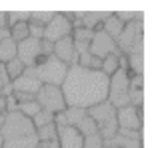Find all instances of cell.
Segmentation results:
<instances>
[{
  "mask_svg": "<svg viewBox=\"0 0 154 148\" xmlns=\"http://www.w3.org/2000/svg\"><path fill=\"white\" fill-rule=\"evenodd\" d=\"M108 81L100 70L84 69L76 65L69 67L61 84V91L67 107L88 109L107 100Z\"/></svg>",
  "mask_w": 154,
  "mask_h": 148,
  "instance_id": "obj_1",
  "label": "cell"
},
{
  "mask_svg": "<svg viewBox=\"0 0 154 148\" xmlns=\"http://www.w3.org/2000/svg\"><path fill=\"white\" fill-rule=\"evenodd\" d=\"M0 134L4 138L2 148H36L38 143L31 119L18 111L4 116Z\"/></svg>",
  "mask_w": 154,
  "mask_h": 148,
  "instance_id": "obj_2",
  "label": "cell"
},
{
  "mask_svg": "<svg viewBox=\"0 0 154 148\" xmlns=\"http://www.w3.org/2000/svg\"><path fill=\"white\" fill-rule=\"evenodd\" d=\"M87 112L94 120L97 134L103 141H108L117 135V108H114L107 100L88 108Z\"/></svg>",
  "mask_w": 154,
  "mask_h": 148,
  "instance_id": "obj_3",
  "label": "cell"
},
{
  "mask_svg": "<svg viewBox=\"0 0 154 148\" xmlns=\"http://www.w3.org/2000/svg\"><path fill=\"white\" fill-rule=\"evenodd\" d=\"M143 29L142 19L130 22L124 25L123 31L116 40L117 47L122 54H142L143 51Z\"/></svg>",
  "mask_w": 154,
  "mask_h": 148,
  "instance_id": "obj_4",
  "label": "cell"
},
{
  "mask_svg": "<svg viewBox=\"0 0 154 148\" xmlns=\"http://www.w3.org/2000/svg\"><path fill=\"white\" fill-rule=\"evenodd\" d=\"M129 90H130V77L128 75V71H123L119 69L109 77L107 101L117 109L128 106L130 105Z\"/></svg>",
  "mask_w": 154,
  "mask_h": 148,
  "instance_id": "obj_5",
  "label": "cell"
},
{
  "mask_svg": "<svg viewBox=\"0 0 154 148\" xmlns=\"http://www.w3.org/2000/svg\"><path fill=\"white\" fill-rule=\"evenodd\" d=\"M69 67H70L69 65L60 61L55 57L51 55L45 64H42L41 66L34 67V71H35L37 79L42 84L61 87V84L67 75Z\"/></svg>",
  "mask_w": 154,
  "mask_h": 148,
  "instance_id": "obj_6",
  "label": "cell"
},
{
  "mask_svg": "<svg viewBox=\"0 0 154 148\" xmlns=\"http://www.w3.org/2000/svg\"><path fill=\"white\" fill-rule=\"evenodd\" d=\"M35 100L37 101V103L41 106L42 109L48 111L53 114L63 112L67 107L61 88L55 85L42 84V87L35 95Z\"/></svg>",
  "mask_w": 154,
  "mask_h": 148,
  "instance_id": "obj_7",
  "label": "cell"
},
{
  "mask_svg": "<svg viewBox=\"0 0 154 148\" xmlns=\"http://www.w3.org/2000/svg\"><path fill=\"white\" fill-rule=\"evenodd\" d=\"M72 30V23L69 19H66L63 12H55L53 18L48 22V24L45 25L43 39L54 43L66 36H71Z\"/></svg>",
  "mask_w": 154,
  "mask_h": 148,
  "instance_id": "obj_8",
  "label": "cell"
},
{
  "mask_svg": "<svg viewBox=\"0 0 154 148\" xmlns=\"http://www.w3.org/2000/svg\"><path fill=\"white\" fill-rule=\"evenodd\" d=\"M118 129L141 131L142 128V107L128 105L117 109Z\"/></svg>",
  "mask_w": 154,
  "mask_h": 148,
  "instance_id": "obj_9",
  "label": "cell"
},
{
  "mask_svg": "<svg viewBox=\"0 0 154 148\" xmlns=\"http://www.w3.org/2000/svg\"><path fill=\"white\" fill-rule=\"evenodd\" d=\"M89 53H91L93 55L103 59L105 57L113 54V53H120L116 41L107 35L103 30L94 32V36L89 43Z\"/></svg>",
  "mask_w": 154,
  "mask_h": 148,
  "instance_id": "obj_10",
  "label": "cell"
},
{
  "mask_svg": "<svg viewBox=\"0 0 154 148\" xmlns=\"http://www.w3.org/2000/svg\"><path fill=\"white\" fill-rule=\"evenodd\" d=\"M12 88L14 91L19 93H25L30 95H36V93L40 90L42 87V83L37 79L34 66L32 67H25L24 72L13 82H11Z\"/></svg>",
  "mask_w": 154,
  "mask_h": 148,
  "instance_id": "obj_11",
  "label": "cell"
},
{
  "mask_svg": "<svg viewBox=\"0 0 154 148\" xmlns=\"http://www.w3.org/2000/svg\"><path fill=\"white\" fill-rule=\"evenodd\" d=\"M52 55L55 57L57 59H59L60 61L65 63L69 66L76 65L77 64V59H78V54L75 51L72 37L71 36H66V37L54 42L53 54Z\"/></svg>",
  "mask_w": 154,
  "mask_h": 148,
  "instance_id": "obj_12",
  "label": "cell"
},
{
  "mask_svg": "<svg viewBox=\"0 0 154 148\" xmlns=\"http://www.w3.org/2000/svg\"><path fill=\"white\" fill-rule=\"evenodd\" d=\"M41 53L40 40L28 37L17 43V58L26 66L32 67L35 58Z\"/></svg>",
  "mask_w": 154,
  "mask_h": 148,
  "instance_id": "obj_13",
  "label": "cell"
},
{
  "mask_svg": "<svg viewBox=\"0 0 154 148\" xmlns=\"http://www.w3.org/2000/svg\"><path fill=\"white\" fill-rule=\"evenodd\" d=\"M58 142L60 148H83L84 136L73 126H57Z\"/></svg>",
  "mask_w": 154,
  "mask_h": 148,
  "instance_id": "obj_14",
  "label": "cell"
},
{
  "mask_svg": "<svg viewBox=\"0 0 154 148\" xmlns=\"http://www.w3.org/2000/svg\"><path fill=\"white\" fill-rule=\"evenodd\" d=\"M93 36H94V31L88 28H84V26L73 28L71 37L73 40V46L77 54H81L89 49V43Z\"/></svg>",
  "mask_w": 154,
  "mask_h": 148,
  "instance_id": "obj_15",
  "label": "cell"
},
{
  "mask_svg": "<svg viewBox=\"0 0 154 148\" xmlns=\"http://www.w3.org/2000/svg\"><path fill=\"white\" fill-rule=\"evenodd\" d=\"M17 57V42L11 37H6L0 42V63L6 64L7 61Z\"/></svg>",
  "mask_w": 154,
  "mask_h": 148,
  "instance_id": "obj_16",
  "label": "cell"
},
{
  "mask_svg": "<svg viewBox=\"0 0 154 148\" xmlns=\"http://www.w3.org/2000/svg\"><path fill=\"white\" fill-rule=\"evenodd\" d=\"M103 144L109 148H142V141L126 138L119 134L108 141H103Z\"/></svg>",
  "mask_w": 154,
  "mask_h": 148,
  "instance_id": "obj_17",
  "label": "cell"
},
{
  "mask_svg": "<svg viewBox=\"0 0 154 148\" xmlns=\"http://www.w3.org/2000/svg\"><path fill=\"white\" fill-rule=\"evenodd\" d=\"M124 25L125 24H123L114 13H111L107 17V19L103 22V31L116 41L120 35V32L123 31Z\"/></svg>",
  "mask_w": 154,
  "mask_h": 148,
  "instance_id": "obj_18",
  "label": "cell"
},
{
  "mask_svg": "<svg viewBox=\"0 0 154 148\" xmlns=\"http://www.w3.org/2000/svg\"><path fill=\"white\" fill-rule=\"evenodd\" d=\"M111 13L112 12H85L83 19L81 20V24L82 26L93 30L97 24L103 23Z\"/></svg>",
  "mask_w": 154,
  "mask_h": 148,
  "instance_id": "obj_19",
  "label": "cell"
},
{
  "mask_svg": "<svg viewBox=\"0 0 154 148\" xmlns=\"http://www.w3.org/2000/svg\"><path fill=\"white\" fill-rule=\"evenodd\" d=\"M122 53H113L102 59V65H101V72L105 73L107 77H111L114 72L119 70V61L118 58Z\"/></svg>",
  "mask_w": 154,
  "mask_h": 148,
  "instance_id": "obj_20",
  "label": "cell"
},
{
  "mask_svg": "<svg viewBox=\"0 0 154 148\" xmlns=\"http://www.w3.org/2000/svg\"><path fill=\"white\" fill-rule=\"evenodd\" d=\"M4 65H5V70H6V73H7V76H8L10 82H13L14 79H17V78L24 72V70H25V67H26L17 57H16L14 59L7 61V63L4 64Z\"/></svg>",
  "mask_w": 154,
  "mask_h": 148,
  "instance_id": "obj_21",
  "label": "cell"
},
{
  "mask_svg": "<svg viewBox=\"0 0 154 148\" xmlns=\"http://www.w3.org/2000/svg\"><path fill=\"white\" fill-rule=\"evenodd\" d=\"M8 32H10V37L18 43L29 37V24L28 22L17 23L11 28H8Z\"/></svg>",
  "mask_w": 154,
  "mask_h": 148,
  "instance_id": "obj_22",
  "label": "cell"
},
{
  "mask_svg": "<svg viewBox=\"0 0 154 148\" xmlns=\"http://www.w3.org/2000/svg\"><path fill=\"white\" fill-rule=\"evenodd\" d=\"M36 137H37L38 142L57 140V137H58L57 125L54 123H51V124H47L40 129H36Z\"/></svg>",
  "mask_w": 154,
  "mask_h": 148,
  "instance_id": "obj_23",
  "label": "cell"
},
{
  "mask_svg": "<svg viewBox=\"0 0 154 148\" xmlns=\"http://www.w3.org/2000/svg\"><path fill=\"white\" fill-rule=\"evenodd\" d=\"M76 129L84 136V137H88V136H93L95 134H97V129H96V125L94 123V120L90 118V116L88 114L87 112V116L77 124Z\"/></svg>",
  "mask_w": 154,
  "mask_h": 148,
  "instance_id": "obj_24",
  "label": "cell"
},
{
  "mask_svg": "<svg viewBox=\"0 0 154 148\" xmlns=\"http://www.w3.org/2000/svg\"><path fill=\"white\" fill-rule=\"evenodd\" d=\"M41 106L37 103L36 100H31V101H25V102H20L18 103V112L22 113L23 116L28 117L29 119H31L35 114H37L41 111Z\"/></svg>",
  "mask_w": 154,
  "mask_h": 148,
  "instance_id": "obj_25",
  "label": "cell"
},
{
  "mask_svg": "<svg viewBox=\"0 0 154 148\" xmlns=\"http://www.w3.org/2000/svg\"><path fill=\"white\" fill-rule=\"evenodd\" d=\"M31 122L35 126V129H40L47 124H51V123H54V114L48 112V111H45V109H41L37 114H35L32 118H31Z\"/></svg>",
  "mask_w": 154,
  "mask_h": 148,
  "instance_id": "obj_26",
  "label": "cell"
},
{
  "mask_svg": "<svg viewBox=\"0 0 154 148\" xmlns=\"http://www.w3.org/2000/svg\"><path fill=\"white\" fill-rule=\"evenodd\" d=\"M129 72L132 75H142L143 71V55L142 54H129L128 55Z\"/></svg>",
  "mask_w": 154,
  "mask_h": 148,
  "instance_id": "obj_27",
  "label": "cell"
},
{
  "mask_svg": "<svg viewBox=\"0 0 154 148\" xmlns=\"http://www.w3.org/2000/svg\"><path fill=\"white\" fill-rule=\"evenodd\" d=\"M54 13H55V12H42V11H38V12H30L29 22L45 26V25H47L48 22L53 18Z\"/></svg>",
  "mask_w": 154,
  "mask_h": 148,
  "instance_id": "obj_28",
  "label": "cell"
},
{
  "mask_svg": "<svg viewBox=\"0 0 154 148\" xmlns=\"http://www.w3.org/2000/svg\"><path fill=\"white\" fill-rule=\"evenodd\" d=\"M29 18H30V12H13V11L7 12L8 28L20 22H29Z\"/></svg>",
  "mask_w": 154,
  "mask_h": 148,
  "instance_id": "obj_29",
  "label": "cell"
},
{
  "mask_svg": "<svg viewBox=\"0 0 154 148\" xmlns=\"http://www.w3.org/2000/svg\"><path fill=\"white\" fill-rule=\"evenodd\" d=\"M129 99H130V105H132L134 107H142V103H143V89L130 88Z\"/></svg>",
  "mask_w": 154,
  "mask_h": 148,
  "instance_id": "obj_30",
  "label": "cell"
},
{
  "mask_svg": "<svg viewBox=\"0 0 154 148\" xmlns=\"http://www.w3.org/2000/svg\"><path fill=\"white\" fill-rule=\"evenodd\" d=\"M83 148H103V140L100 137L99 134L84 137Z\"/></svg>",
  "mask_w": 154,
  "mask_h": 148,
  "instance_id": "obj_31",
  "label": "cell"
},
{
  "mask_svg": "<svg viewBox=\"0 0 154 148\" xmlns=\"http://www.w3.org/2000/svg\"><path fill=\"white\" fill-rule=\"evenodd\" d=\"M114 14L118 17V19L123 23V24H128L130 22L137 20V19H142L141 12H114Z\"/></svg>",
  "mask_w": 154,
  "mask_h": 148,
  "instance_id": "obj_32",
  "label": "cell"
},
{
  "mask_svg": "<svg viewBox=\"0 0 154 148\" xmlns=\"http://www.w3.org/2000/svg\"><path fill=\"white\" fill-rule=\"evenodd\" d=\"M29 24V37L35 39V40H42L43 39V31H45V26L28 22Z\"/></svg>",
  "mask_w": 154,
  "mask_h": 148,
  "instance_id": "obj_33",
  "label": "cell"
},
{
  "mask_svg": "<svg viewBox=\"0 0 154 148\" xmlns=\"http://www.w3.org/2000/svg\"><path fill=\"white\" fill-rule=\"evenodd\" d=\"M119 135L126 137V138H131V140H137L141 141L142 136H141V131H136V130H125V129H118Z\"/></svg>",
  "mask_w": 154,
  "mask_h": 148,
  "instance_id": "obj_34",
  "label": "cell"
},
{
  "mask_svg": "<svg viewBox=\"0 0 154 148\" xmlns=\"http://www.w3.org/2000/svg\"><path fill=\"white\" fill-rule=\"evenodd\" d=\"M53 46L54 43L51 42V41H47L45 39L40 40V48H41V53L45 54V55H48L51 57L53 54Z\"/></svg>",
  "mask_w": 154,
  "mask_h": 148,
  "instance_id": "obj_35",
  "label": "cell"
},
{
  "mask_svg": "<svg viewBox=\"0 0 154 148\" xmlns=\"http://www.w3.org/2000/svg\"><path fill=\"white\" fill-rule=\"evenodd\" d=\"M6 111H7L6 113L18 111V102H17L16 97L13 96V94L6 97Z\"/></svg>",
  "mask_w": 154,
  "mask_h": 148,
  "instance_id": "obj_36",
  "label": "cell"
},
{
  "mask_svg": "<svg viewBox=\"0 0 154 148\" xmlns=\"http://www.w3.org/2000/svg\"><path fill=\"white\" fill-rule=\"evenodd\" d=\"M10 79H8V76L6 73V70H5V65L0 63V89L6 85V84H10Z\"/></svg>",
  "mask_w": 154,
  "mask_h": 148,
  "instance_id": "obj_37",
  "label": "cell"
},
{
  "mask_svg": "<svg viewBox=\"0 0 154 148\" xmlns=\"http://www.w3.org/2000/svg\"><path fill=\"white\" fill-rule=\"evenodd\" d=\"M37 146L40 148H60L58 140H52V141H45V142H38Z\"/></svg>",
  "mask_w": 154,
  "mask_h": 148,
  "instance_id": "obj_38",
  "label": "cell"
},
{
  "mask_svg": "<svg viewBox=\"0 0 154 148\" xmlns=\"http://www.w3.org/2000/svg\"><path fill=\"white\" fill-rule=\"evenodd\" d=\"M0 29H8L7 12H0Z\"/></svg>",
  "mask_w": 154,
  "mask_h": 148,
  "instance_id": "obj_39",
  "label": "cell"
},
{
  "mask_svg": "<svg viewBox=\"0 0 154 148\" xmlns=\"http://www.w3.org/2000/svg\"><path fill=\"white\" fill-rule=\"evenodd\" d=\"M6 97L5 96H0V114L5 116L6 114Z\"/></svg>",
  "mask_w": 154,
  "mask_h": 148,
  "instance_id": "obj_40",
  "label": "cell"
},
{
  "mask_svg": "<svg viewBox=\"0 0 154 148\" xmlns=\"http://www.w3.org/2000/svg\"><path fill=\"white\" fill-rule=\"evenodd\" d=\"M6 37H10V32H8V29H0V42L6 39Z\"/></svg>",
  "mask_w": 154,
  "mask_h": 148,
  "instance_id": "obj_41",
  "label": "cell"
},
{
  "mask_svg": "<svg viewBox=\"0 0 154 148\" xmlns=\"http://www.w3.org/2000/svg\"><path fill=\"white\" fill-rule=\"evenodd\" d=\"M2 144H4V138H2V136L0 134V148H2Z\"/></svg>",
  "mask_w": 154,
  "mask_h": 148,
  "instance_id": "obj_42",
  "label": "cell"
},
{
  "mask_svg": "<svg viewBox=\"0 0 154 148\" xmlns=\"http://www.w3.org/2000/svg\"><path fill=\"white\" fill-rule=\"evenodd\" d=\"M2 120H4V116L0 114V126H1V124H2Z\"/></svg>",
  "mask_w": 154,
  "mask_h": 148,
  "instance_id": "obj_43",
  "label": "cell"
},
{
  "mask_svg": "<svg viewBox=\"0 0 154 148\" xmlns=\"http://www.w3.org/2000/svg\"><path fill=\"white\" fill-rule=\"evenodd\" d=\"M103 148H109V147H107V146H105V144H103Z\"/></svg>",
  "mask_w": 154,
  "mask_h": 148,
  "instance_id": "obj_44",
  "label": "cell"
}]
</instances>
